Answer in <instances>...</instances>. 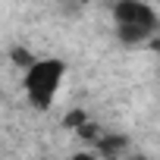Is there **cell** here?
I'll return each mask as SVG.
<instances>
[{
	"label": "cell",
	"instance_id": "1",
	"mask_svg": "<svg viewBox=\"0 0 160 160\" xmlns=\"http://www.w3.org/2000/svg\"><path fill=\"white\" fill-rule=\"evenodd\" d=\"M66 82V63L57 57H35L22 69V94L35 110H50Z\"/></svg>",
	"mask_w": 160,
	"mask_h": 160
},
{
	"label": "cell",
	"instance_id": "2",
	"mask_svg": "<svg viewBox=\"0 0 160 160\" xmlns=\"http://www.w3.org/2000/svg\"><path fill=\"white\" fill-rule=\"evenodd\" d=\"M113 25H116V35L122 44H141L157 35L160 19H157L154 7L144 3V0H116Z\"/></svg>",
	"mask_w": 160,
	"mask_h": 160
}]
</instances>
